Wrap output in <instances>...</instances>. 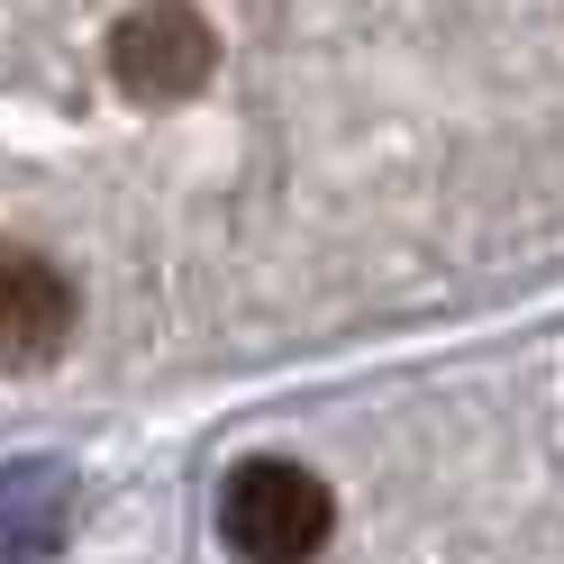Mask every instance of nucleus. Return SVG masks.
I'll return each mask as SVG.
<instances>
[{"instance_id":"obj_2","label":"nucleus","mask_w":564,"mask_h":564,"mask_svg":"<svg viewBox=\"0 0 564 564\" xmlns=\"http://www.w3.org/2000/svg\"><path fill=\"white\" fill-rule=\"evenodd\" d=\"M110 64H119V83H128L137 100L173 110V100L209 91V64H219V46H209V19H200V10H183V0H147V10L119 19Z\"/></svg>"},{"instance_id":"obj_1","label":"nucleus","mask_w":564,"mask_h":564,"mask_svg":"<svg viewBox=\"0 0 564 564\" xmlns=\"http://www.w3.org/2000/svg\"><path fill=\"white\" fill-rule=\"evenodd\" d=\"M219 538L246 564H310L328 546V482L310 465L256 455V465H237L228 491H219Z\"/></svg>"},{"instance_id":"obj_4","label":"nucleus","mask_w":564,"mask_h":564,"mask_svg":"<svg viewBox=\"0 0 564 564\" xmlns=\"http://www.w3.org/2000/svg\"><path fill=\"white\" fill-rule=\"evenodd\" d=\"M74 528V474L46 455L0 465V555H55Z\"/></svg>"},{"instance_id":"obj_3","label":"nucleus","mask_w":564,"mask_h":564,"mask_svg":"<svg viewBox=\"0 0 564 564\" xmlns=\"http://www.w3.org/2000/svg\"><path fill=\"white\" fill-rule=\"evenodd\" d=\"M74 337V282L46 256H0V365H46Z\"/></svg>"}]
</instances>
